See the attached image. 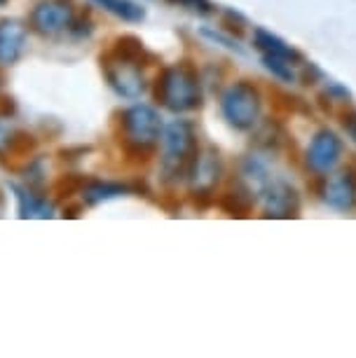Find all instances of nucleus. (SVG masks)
<instances>
[{"mask_svg": "<svg viewBox=\"0 0 356 358\" xmlns=\"http://www.w3.org/2000/svg\"><path fill=\"white\" fill-rule=\"evenodd\" d=\"M124 192V185H115V183H92L85 187L83 197L90 201V204H97V201L111 199V197H120Z\"/></svg>", "mask_w": 356, "mask_h": 358, "instance_id": "obj_15", "label": "nucleus"}, {"mask_svg": "<svg viewBox=\"0 0 356 358\" xmlns=\"http://www.w3.org/2000/svg\"><path fill=\"white\" fill-rule=\"evenodd\" d=\"M218 173H220L218 155H213V152L197 155L190 166V171H187V176H192L194 190H209V187H213L218 180Z\"/></svg>", "mask_w": 356, "mask_h": 358, "instance_id": "obj_11", "label": "nucleus"}, {"mask_svg": "<svg viewBox=\"0 0 356 358\" xmlns=\"http://www.w3.org/2000/svg\"><path fill=\"white\" fill-rule=\"evenodd\" d=\"M263 199L265 208L270 215H291L298 208V197L295 190L284 180H265L263 185Z\"/></svg>", "mask_w": 356, "mask_h": 358, "instance_id": "obj_9", "label": "nucleus"}, {"mask_svg": "<svg viewBox=\"0 0 356 358\" xmlns=\"http://www.w3.org/2000/svg\"><path fill=\"white\" fill-rule=\"evenodd\" d=\"M345 129L349 131V136H352V138L356 141V115H354L352 120H347V122H345Z\"/></svg>", "mask_w": 356, "mask_h": 358, "instance_id": "obj_18", "label": "nucleus"}, {"mask_svg": "<svg viewBox=\"0 0 356 358\" xmlns=\"http://www.w3.org/2000/svg\"><path fill=\"white\" fill-rule=\"evenodd\" d=\"M3 3H5V0H0V5H3Z\"/></svg>", "mask_w": 356, "mask_h": 358, "instance_id": "obj_19", "label": "nucleus"}, {"mask_svg": "<svg viewBox=\"0 0 356 358\" xmlns=\"http://www.w3.org/2000/svg\"><path fill=\"white\" fill-rule=\"evenodd\" d=\"M220 113L234 129L246 131L253 129V124L260 117V94L253 85L234 83L220 96Z\"/></svg>", "mask_w": 356, "mask_h": 358, "instance_id": "obj_4", "label": "nucleus"}, {"mask_svg": "<svg viewBox=\"0 0 356 358\" xmlns=\"http://www.w3.org/2000/svg\"><path fill=\"white\" fill-rule=\"evenodd\" d=\"M155 96L171 113L194 110L201 103V85L197 71L187 64L164 69L162 76L157 78Z\"/></svg>", "mask_w": 356, "mask_h": 358, "instance_id": "obj_2", "label": "nucleus"}, {"mask_svg": "<svg viewBox=\"0 0 356 358\" xmlns=\"http://www.w3.org/2000/svg\"><path fill=\"white\" fill-rule=\"evenodd\" d=\"M141 54H143V47H141L138 40L122 38L106 57H101V69H104L111 90L122 99H141L145 92Z\"/></svg>", "mask_w": 356, "mask_h": 358, "instance_id": "obj_1", "label": "nucleus"}, {"mask_svg": "<svg viewBox=\"0 0 356 358\" xmlns=\"http://www.w3.org/2000/svg\"><path fill=\"white\" fill-rule=\"evenodd\" d=\"M169 3H176L178 8H187L192 12H199V15H206V12H211V5L206 3V0H169Z\"/></svg>", "mask_w": 356, "mask_h": 358, "instance_id": "obj_17", "label": "nucleus"}, {"mask_svg": "<svg viewBox=\"0 0 356 358\" xmlns=\"http://www.w3.org/2000/svg\"><path fill=\"white\" fill-rule=\"evenodd\" d=\"M256 47L263 54H272V57H284V59H291L295 57V52L288 47L286 43H281L277 36H272V33H267L263 29L256 31Z\"/></svg>", "mask_w": 356, "mask_h": 358, "instance_id": "obj_14", "label": "nucleus"}, {"mask_svg": "<svg viewBox=\"0 0 356 358\" xmlns=\"http://www.w3.org/2000/svg\"><path fill=\"white\" fill-rule=\"evenodd\" d=\"M73 24H76V8L71 0H38L31 10V29L40 36H62L73 29Z\"/></svg>", "mask_w": 356, "mask_h": 358, "instance_id": "obj_6", "label": "nucleus"}, {"mask_svg": "<svg viewBox=\"0 0 356 358\" xmlns=\"http://www.w3.org/2000/svg\"><path fill=\"white\" fill-rule=\"evenodd\" d=\"M26 26L19 19H3L0 22V66H12L26 52Z\"/></svg>", "mask_w": 356, "mask_h": 358, "instance_id": "obj_8", "label": "nucleus"}, {"mask_svg": "<svg viewBox=\"0 0 356 358\" xmlns=\"http://www.w3.org/2000/svg\"><path fill=\"white\" fill-rule=\"evenodd\" d=\"M94 3L99 5V8H104L106 12H111V15H115L120 19H124V22H141V19L145 17L143 8H138L136 3H131V0H94Z\"/></svg>", "mask_w": 356, "mask_h": 358, "instance_id": "obj_13", "label": "nucleus"}, {"mask_svg": "<svg viewBox=\"0 0 356 358\" xmlns=\"http://www.w3.org/2000/svg\"><path fill=\"white\" fill-rule=\"evenodd\" d=\"M340 155H342L340 138L335 136L333 131H319L317 136L312 138L310 148H307V164H310L314 171L326 173L340 162Z\"/></svg>", "mask_w": 356, "mask_h": 358, "instance_id": "obj_7", "label": "nucleus"}, {"mask_svg": "<svg viewBox=\"0 0 356 358\" xmlns=\"http://www.w3.org/2000/svg\"><path fill=\"white\" fill-rule=\"evenodd\" d=\"M17 124L15 120L8 115H0V155H5L10 150V145L17 141Z\"/></svg>", "mask_w": 356, "mask_h": 358, "instance_id": "obj_16", "label": "nucleus"}, {"mask_svg": "<svg viewBox=\"0 0 356 358\" xmlns=\"http://www.w3.org/2000/svg\"><path fill=\"white\" fill-rule=\"evenodd\" d=\"M122 136L124 143L136 150H148L162 138V117L155 108L136 103L122 113Z\"/></svg>", "mask_w": 356, "mask_h": 358, "instance_id": "obj_5", "label": "nucleus"}, {"mask_svg": "<svg viewBox=\"0 0 356 358\" xmlns=\"http://www.w3.org/2000/svg\"><path fill=\"white\" fill-rule=\"evenodd\" d=\"M15 192L19 199V213L24 218H47V215H52L50 213L52 208L47 204V199L36 197L31 190H24V187H15Z\"/></svg>", "mask_w": 356, "mask_h": 358, "instance_id": "obj_12", "label": "nucleus"}, {"mask_svg": "<svg viewBox=\"0 0 356 358\" xmlns=\"http://www.w3.org/2000/svg\"><path fill=\"white\" fill-rule=\"evenodd\" d=\"M324 199L331 204L333 208H340V211H347L356 204V185L349 173H338L333 176L326 183V192Z\"/></svg>", "mask_w": 356, "mask_h": 358, "instance_id": "obj_10", "label": "nucleus"}, {"mask_svg": "<svg viewBox=\"0 0 356 358\" xmlns=\"http://www.w3.org/2000/svg\"><path fill=\"white\" fill-rule=\"evenodd\" d=\"M197 157V136L194 127L185 120H173L162 129V171L166 178L187 176Z\"/></svg>", "mask_w": 356, "mask_h": 358, "instance_id": "obj_3", "label": "nucleus"}]
</instances>
